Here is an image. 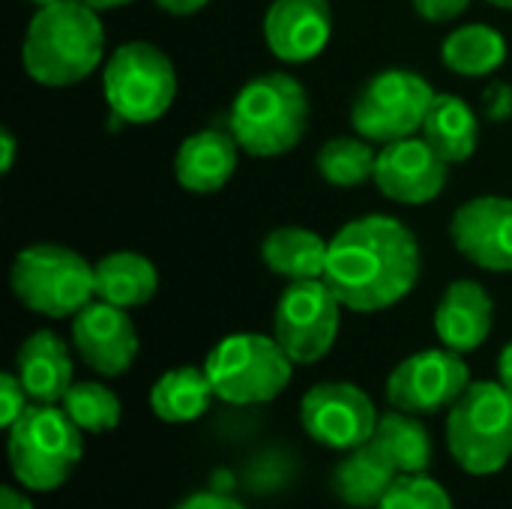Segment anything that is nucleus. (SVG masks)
Segmentation results:
<instances>
[{
	"mask_svg": "<svg viewBox=\"0 0 512 509\" xmlns=\"http://www.w3.org/2000/svg\"><path fill=\"white\" fill-rule=\"evenodd\" d=\"M312 105L306 87L288 72L249 78L228 111V129L240 150L255 159H276L300 147L309 132Z\"/></svg>",
	"mask_w": 512,
	"mask_h": 509,
	"instance_id": "nucleus-3",
	"label": "nucleus"
},
{
	"mask_svg": "<svg viewBox=\"0 0 512 509\" xmlns=\"http://www.w3.org/2000/svg\"><path fill=\"white\" fill-rule=\"evenodd\" d=\"M333 24L330 0H273L264 12L261 33L276 60L300 66L321 57L333 39Z\"/></svg>",
	"mask_w": 512,
	"mask_h": 509,
	"instance_id": "nucleus-16",
	"label": "nucleus"
},
{
	"mask_svg": "<svg viewBox=\"0 0 512 509\" xmlns=\"http://www.w3.org/2000/svg\"><path fill=\"white\" fill-rule=\"evenodd\" d=\"M9 288L33 315L75 318L96 300V264L63 243H33L12 258Z\"/></svg>",
	"mask_w": 512,
	"mask_h": 509,
	"instance_id": "nucleus-5",
	"label": "nucleus"
},
{
	"mask_svg": "<svg viewBox=\"0 0 512 509\" xmlns=\"http://www.w3.org/2000/svg\"><path fill=\"white\" fill-rule=\"evenodd\" d=\"M420 135L432 144V150L447 165H462L477 153L480 144V120L477 111L456 93H438Z\"/></svg>",
	"mask_w": 512,
	"mask_h": 509,
	"instance_id": "nucleus-22",
	"label": "nucleus"
},
{
	"mask_svg": "<svg viewBox=\"0 0 512 509\" xmlns=\"http://www.w3.org/2000/svg\"><path fill=\"white\" fill-rule=\"evenodd\" d=\"M72 348L96 375H126L138 357V330L129 318V309L111 306L105 300H90L72 318Z\"/></svg>",
	"mask_w": 512,
	"mask_h": 509,
	"instance_id": "nucleus-15",
	"label": "nucleus"
},
{
	"mask_svg": "<svg viewBox=\"0 0 512 509\" xmlns=\"http://www.w3.org/2000/svg\"><path fill=\"white\" fill-rule=\"evenodd\" d=\"M486 3H492V6H498V9H507V12H512V0H486Z\"/></svg>",
	"mask_w": 512,
	"mask_h": 509,
	"instance_id": "nucleus-38",
	"label": "nucleus"
},
{
	"mask_svg": "<svg viewBox=\"0 0 512 509\" xmlns=\"http://www.w3.org/2000/svg\"><path fill=\"white\" fill-rule=\"evenodd\" d=\"M342 303L324 279L288 282L273 312V336L294 366L324 360L342 330Z\"/></svg>",
	"mask_w": 512,
	"mask_h": 509,
	"instance_id": "nucleus-10",
	"label": "nucleus"
},
{
	"mask_svg": "<svg viewBox=\"0 0 512 509\" xmlns=\"http://www.w3.org/2000/svg\"><path fill=\"white\" fill-rule=\"evenodd\" d=\"M204 372L225 405H267L285 393L294 378V360L276 336L234 333L225 336L204 360Z\"/></svg>",
	"mask_w": 512,
	"mask_h": 509,
	"instance_id": "nucleus-7",
	"label": "nucleus"
},
{
	"mask_svg": "<svg viewBox=\"0 0 512 509\" xmlns=\"http://www.w3.org/2000/svg\"><path fill=\"white\" fill-rule=\"evenodd\" d=\"M453 249L486 273H512V198L477 195L450 219Z\"/></svg>",
	"mask_w": 512,
	"mask_h": 509,
	"instance_id": "nucleus-14",
	"label": "nucleus"
},
{
	"mask_svg": "<svg viewBox=\"0 0 512 509\" xmlns=\"http://www.w3.org/2000/svg\"><path fill=\"white\" fill-rule=\"evenodd\" d=\"M162 12H168V15H180V18H186V15H195V12H201L210 0H153Z\"/></svg>",
	"mask_w": 512,
	"mask_h": 509,
	"instance_id": "nucleus-34",
	"label": "nucleus"
},
{
	"mask_svg": "<svg viewBox=\"0 0 512 509\" xmlns=\"http://www.w3.org/2000/svg\"><path fill=\"white\" fill-rule=\"evenodd\" d=\"M447 450L471 477H492L512 459V393L501 381H471L447 411Z\"/></svg>",
	"mask_w": 512,
	"mask_h": 509,
	"instance_id": "nucleus-6",
	"label": "nucleus"
},
{
	"mask_svg": "<svg viewBox=\"0 0 512 509\" xmlns=\"http://www.w3.org/2000/svg\"><path fill=\"white\" fill-rule=\"evenodd\" d=\"M396 477L399 471L393 468V462L372 441H366L342 453V462L333 468L330 489L348 507L375 509L396 483Z\"/></svg>",
	"mask_w": 512,
	"mask_h": 509,
	"instance_id": "nucleus-20",
	"label": "nucleus"
},
{
	"mask_svg": "<svg viewBox=\"0 0 512 509\" xmlns=\"http://www.w3.org/2000/svg\"><path fill=\"white\" fill-rule=\"evenodd\" d=\"M375 162H378V150L372 147V141L360 138L357 132L324 141L315 156V168L321 180L336 189H354L369 183L375 177Z\"/></svg>",
	"mask_w": 512,
	"mask_h": 509,
	"instance_id": "nucleus-27",
	"label": "nucleus"
},
{
	"mask_svg": "<svg viewBox=\"0 0 512 509\" xmlns=\"http://www.w3.org/2000/svg\"><path fill=\"white\" fill-rule=\"evenodd\" d=\"M0 509H33V504H30V498L24 492H18L12 486H3L0 489Z\"/></svg>",
	"mask_w": 512,
	"mask_h": 509,
	"instance_id": "nucleus-35",
	"label": "nucleus"
},
{
	"mask_svg": "<svg viewBox=\"0 0 512 509\" xmlns=\"http://www.w3.org/2000/svg\"><path fill=\"white\" fill-rule=\"evenodd\" d=\"M471 0H414V12L429 24H450L468 12Z\"/></svg>",
	"mask_w": 512,
	"mask_h": 509,
	"instance_id": "nucleus-31",
	"label": "nucleus"
},
{
	"mask_svg": "<svg viewBox=\"0 0 512 509\" xmlns=\"http://www.w3.org/2000/svg\"><path fill=\"white\" fill-rule=\"evenodd\" d=\"M15 375L24 384L30 402L60 405L69 387L75 384L69 345L51 330L30 333L15 351Z\"/></svg>",
	"mask_w": 512,
	"mask_h": 509,
	"instance_id": "nucleus-19",
	"label": "nucleus"
},
{
	"mask_svg": "<svg viewBox=\"0 0 512 509\" xmlns=\"http://www.w3.org/2000/svg\"><path fill=\"white\" fill-rule=\"evenodd\" d=\"M471 387V369L462 354L450 348H426L405 357L387 378V402L405 414L450 411L456 399Z\"/></svg>",
	"mask_w": 512,
	"mask_h": 509,
	"instance_id": "nucleus-11",
	"label": "nucleus"
},
{
	"mask_svg": "<svg viewBox=\"0 0 512 509\" xmlns=\"http://www.w3.org/2000/svg\"><path fill=\"white\" fill-rule=\"evenodd\" d=\"M495 300L474 279H456L444 288L435 306V333L444 348L456 354H471L492 336Z\"/></svg>",
	"mask_w": 512,
	"mask_h": 509,
	"instance_id": "nucleus-17",
	"label": "nucleus"
},
{
	"mask_svg": "<svg viewBox=\"0 0 512 509\" xmlns=\"http://www.w3.org/2000/svg\"><path fill=\"white\" fill-rule=\"evenodd\" d=\"M15 156H18V141L12 135L9 126L0 129V174H9L12 165H15Z\"/></svg>",
	"mask_w": 512,
	"mask_h": 509,
	"instance_id": "nucleus-33",
	"label": "nucleus"
},
{
	"mask_svg": "<svg viewBox=\"0 0 512 509\" xmlns=\"http://www.w3.org/2000/svg\"><path fill=\"white\" fill-rule=\"evenodd\" d=\"M375 509H453V501L429 474H399Z\"/></svg>",
	"mask_w": 512,
	"mask_h": 509,
	"instance_id": "nucleus-29",
	"label": "nucleus"
},
{
	"mask_svg": "<svg viewBox=\"0 0 512 509\" xmlns=\"http://www.w3.org/2000/svg\"><path fill=\"white\" fill-rule=\"evenodd\" d=\"M498 381L512 393V339L504 345V351L498 354Z\"/></svg>",
	"mask_w": 512,
	"mask_h": 509,
	"instance_id": "nucleus-36",
	"label": "nucleus"
},
{
	"mask_svg": "<svg viewBox=\"0 0 512 509\" xmlns=\"http://www.w3.org/2000/svg\"><path fill=\"white\" fill-rule=\"evenodd\" d=\"M330 240L303 225H279L261 240L264 267L285 282L324 279Z\"/></svg>",
	"mask_w": 512,
	"mask_h": 509,
	"instance_id": "nucleus-21",
	"label": "nucleus"
},
{
	"mask_svg": "<svg viewBox=\"0 0 512 509\" xmlns=\"http://www.w3.org/2000/svg\"><path fill=\"white\" fill-rule=\"evenodd\" d=\"M174 509H246L237 498L222 492H192L186 495Z\"/></svg>",
	"mask_w": 512,
	"mask_h": 509,
	"instance_id": "nucleus-32",
	"label": "nucleus"
},
{
	"mask_svg": "<svg viewBox=\"0 0 512 509\" xmlns=\"http://www.w3.org/2000/svg\"><path fill=\"white\" fill-rule=\"evenodd\" d=\"M213 399H216V390H213L204 366L201 369L198 366L168 369L150 387V411L168 426L195 423L198 417L207 414Z\"/></svg>",
	"mask_w": 512,
	"mask_h": 509,
	"instance_id": "nucleus-24",
	"label": "nucleus"
},
{
	"mask_svg": "<svg viewBox=\"0 0 512 509\" xmlns=\"http://www.w3.org/2000/svg\"><path fill=\"white\" fill-rule=\"evenodd\" d=\"M240 153L243 150L228 126L225 129L210 126V129L192 132L177 147L174 177H177L180 189H186L192 195H213L222 186H228V180L234 177Z\"/></svg>",
	"mask_w": 512,
	"mask_h": 509,
	"instance_id": "nucleus-18",
	"label": "nucleus"
},
{
	"mask_svg": "<svg viewBox=\"0 0 512 509\" xmlns=\"http://www.w3.org/2000/svg\"><path fill=\"white\" fill-rule=\"evenodd\" d=\"M0 420H3V429H9L30 405V396L24 390V384L18 381L15 372H3L0 375Z\"/></svg>",
	"mask_w": 512,
	"mask_h": 509,
	"instance_id": "nucleus-30",
	"label": "nucleus"
},
{
	"mask_svg": "<svg viewBox=\"0 0 512 509\" xmlns=\"http://www.w3.org/2000/svg\"><path fill=\"white\" fill-rule=\"evenodd\" d=\"M372 180L384 198L405 207H423L441 198V192L447 189L450 165L432 150L423 135H411L381 144Z\"/></svg>",
	"mask_w": 512,
	"mask_h": 509,
	"instance_id": "nucleus-13",
	"label": "nucleus"
},
{
	"mask_svg": "<svg viewBox=\"0 0 512 509\" xmlns=\"http://www.w3.org/2000/svg\"><path fill=\"white\" fill-rule=\"evenodd\" d=\"M399 474H426L432 465V435L417 414L387 411L378 417V426L369 438Z\"/></svg>",
	"mask_w": 512,
	"mask_h": 509,
	"instance_id": "nucleus-26",
	"label": "nucleus"
},
{
	"mask_svg": "<svg viewBox=\"0 0 512 509\" xmlns=\"http://www.w3.org/2000/svg\"><path fill=\"white\" fill-rule=\"evenodd\" d=\"M378 408L351 381H321L300 402L303 432L324 450L348 453L366 444L378 426Z\"/></svg>",
	"mask_w": 512,
	"mask_h": 509,
	"instance_id": "nucleus-12",
	"label": "nucleus"
},
{
	"mask_svg": "<svg viewBox=\"0 0 512 509\" xmlns=\"http://www.w3.org/2000/svg\"><path fill=\"white\" fill-rule=\"evenodd\" d=\"M81 3H87V6H90V9H96V12H105V9L126 6V3H132V0H81Z\"/></svg>",
	"mask_w": 512,
	"mask_h": 509,
	"instance_id": "nucleus-37",
	"label": "nucleus"
},
{
	"mask_svg": "<svg viewBox=\"0 0 512 509\" xmlns=\"http://www.w3.org/2000/svg\"><path fill=\"white\" fill-rule=\"evenodd\" d=\"M159 291L156 264L141 252H108L96 261V300L120 309L147 306Z\"/></svg>",
	"mask_w": 512,
	"mask_h": 509,
	"instance_id": "nucleus-23",
	"label": "nucleus"
},
{
	"mask_svg": "<svg viewBox=\"0 0 512 509\" xmlns=\"http://www.w3.org/2000/svg\"><path fill=\"white\" fill-rule=\"evenodd\" d=\"M27 3H33V6L39 9V6H48V3H57V0H27Z\"/></svg>",
	"mask_w": 512,
	"mask_h": 509,
	"instance_id": "nucleus-39",
	"label": "nucleus"
},
{
	"mask_svg": "<svg viewBox=\"0 0 512 509\" xmlns=\"http://www.w3.org/2000/svg\"><path fill=\"white\" fill-rule=\"evenodd\" d=\"M102 93L117 120L147 126L171 111L177 99V69L159 45L132 39L108 54Z\"/></svg>",
	"mask_w": 512,
	"mask_h": 509,
	"instance_id": "nucleus-8",
	"label": "nucleus"
},
{
	"mask_svg": "<svg viewBox=\"0 0 512 509\" xmlns=\"http://www.w3.org/2000/svg\"><path fill=\"white\" fill-rule=\"evenodd\" d=\"M60 408L84 435H105L120 426L123 405L117 393L99 381H75L63 396Z\"/></svg>",
	"mask_w": 512,
	"mask_h": 509,
	"instance_id": "nucleus-28",
	"label": "nucleus"
},
{
	"mask_svg": "<svg viewBox=\"0 0 512 509\" xmlns=\"http://www.w3.org/2000/svg\"><path fill=\"white\" fill-rule=\"evenodd\" d=\"M417 234L396 216L366 213L330 237L324 282L348 312L372 315L402 303L420 282Z\"/></svg>",
	"mask_w": 512,
	"mask_h": 509,
	"instance_id": "nucleus-1",
	"label": "nucleus"
},
{
	"mask_svg": "<svg viewBox=\"0 0 512 509\" xmlns=\"http://www.w3.org/2000/svg\"><path fill=\"white\" fill-rule=\"evenodd\" d=\"M435 96V87L420 72L399 66L381 69L354 93L351 129L378 147L420 135Z\"/></svg>",
	"mask_w": 512,
	"mask_h": 509,
	"instance_id": "nucleus-9",
	"label": "nucleus"
},
{
	"mask_svg": "<svg viewBox=\"0 0 512 509\" xmlns=\"http://www.w3.org/2000/svg\"><path fill=\"white\" fill-rule=\"evenodd\" d=\"M510 57V45L501 30L492 24H462L450 30L441 42V60L450 72L462 78L495 75Z\"/></svg>",
	"mask_w": 512,
	"mask_h": 509,
	"instance_id": "nucleus-25",
	"label": "nucleus"
},
{
	"mask_svg": "<svg viewBox=\"0 0 512 509\" xmlns=\"http://www.w3.org/2000/svg\"><path fill=\"white\" fill-rule=\"evenodd\" d=\"M6 456L12 477L27 492H54L84 456V432L60 405L30 402L6 429Z\"/></svg>",
	"mask_w": 512,
	"mask_h": 509,
	"instance_id": "nucleus-4",
	"label": "nucleus"
},
{
	"mask_svg": "<svg viewBox=\"0 0 512 509\" xmlns=\"http://www.w3.org/2000/svg\"><path fill=\"white\" fill-rule=\"evenodd\" d=\"M105 60V27L81 0L39 6L21 39V66L42 87H75Z\"/></svg>",
	"mask_w": 512,
	"mask_h": 509,
	"instance_id": "nucleus-2",
	"label": "nucleus"
}]
</instances>
